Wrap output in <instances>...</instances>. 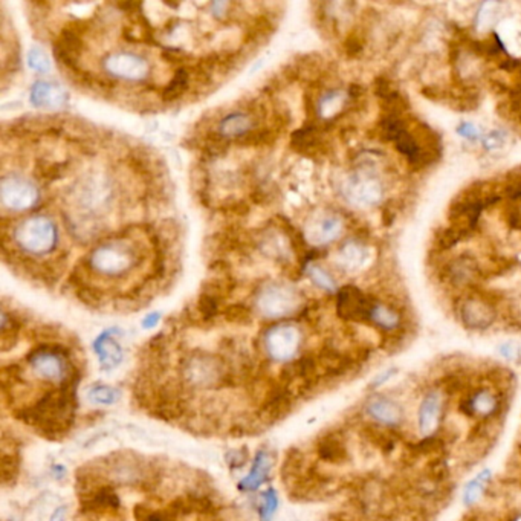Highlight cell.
I'll return each instance as SVG.
<instances>
[{
    "instance_id": "cell-1",
    "label": "cell",
    "mask_w": 521,
    "mask_h": 521,
    "mask_svg": "<svg viewBox=\"0 0 521 521\" xmlns=\"http://www.w3.org/2000/svg\"><path fill=\"white\" fill-rule=\"evenodd\" d=\"M184 384L196 390L216 389L220 385L231 384L229 373L224 369V364L213 355L197 352L191 355L182 367Z\"/></svg>"
},
{
    "instance_id": "cell-2",
    "label": "cell",
    "mask_w": 521,
    "mask_h": 521,
    "mask_svg": "<svg viewBox=\"0 0 521 521\" xmlns=\"http://www.w3.org/2000/svg\"><path fill=\"white\" fill-rule=\"evenodd\" d=\"M14 237L17 245L28 253L45 254L57 244V228L47 217L35 216L23 220L16 228Z\"/></svg>"
},
{
    "instance_id": "cell-3",
    "label": "cell",
    "mask_w": 521,
    "mask_h": 521,
    "mask_svg": "<svg viewBox=\"0 0 521 521\" xmlns=\"http://www.w3.org/2000/svg\"><path fill=\"white\" fill-rule=\"evenodd\" d=\"M33 372L45 381L62 382L72 378L71 364L66 361L62 347H38L30 356H28Z\"/></svg>"
},
{
    "instance_id": "cell-4",
    "label": "cell",
    "mask_w": 521,
    "mask_h": 521,
    "mask_svg": "<svg viewBox=\"0 0 521 521\" xmlns=\"http://www.w3.org/2000/svg\"><path fill=\"white\" fill-rule=\"evenodd\" d=\"M300 303L298 294L286 285H269L257 297L258 311L268 318L291 315Z\"/></svg>"
},
{
    "instance_id": "cell-5",
    "label": "cell",
    "mask_w": 521,
    "mask_h": 521,
    "mask_svg": "<svg viewBox=\"0 0 521 521\" xmlns=\"http://www.w3.org/2000/svg\"><path fill=\"white\" fill-rule=\"evenodd\" d=\"M265 345L271 360L280 362L291 361L300 350L302 333L292 324H278L268 331Z\"/></svg>"
},
{
    "instance_id": "cell-6",
    "label": "cell",
    "mask_w": 521,
    "mask_h": 521,
    "mask_svg": "<svg viewBox=\"0 0 521 521\" xmlns=\"http://www.w3.org/2000/svg\"><path fill=\"white\" fill-rule=\"evenodd\" d=\"M133 265V254L120 245H103L91 256V266L104 275H121Z\"/></svg>"
},
{
    "instance_id": "cell-7",
    "label": "cell",
    "mask_w": 521,
    "mask_h": 521,
    "mask_svg": "<svg viewBox=\"0 0 521 521\" xmlns=\"http://www.w3.org/2000/svg\"><path fill=\"white\" fill-rule=\"evenodd\" d=\"M0 196H2V202L6 208L22 211L35 204L38 191L33 182L18 176H9L2 181Z\"/></svg>"
},
{
    "instance_id": "cell-8",
    "label": "cell",
    "mask_w": 521,
    "mask_h": 521,
    "mask_svg": "<svg viewBox=\"0 0 521 521\" xmlns=\"http://www.w3.org/2000/svg\"><path fill=\"white\" fill-rule=\"evenodd\" d=\"M104 71L129 81H141L149 74V63L134 54L118 52L112 54L103 62Z\"/></svg>"
},
{
    "instance_id": "cell-9",
    "label": "cell",
    "mask_w": 521,
    "mask_h": 521,
    "mask_svg": "<svg viewBox=\"0 0 521 521\" xmlns=\"http://www.w3.org/2000/svg\"><path fill=\"white\" fill-rule=\"evenodd\" d=\"M338 315L344 320L361 321L365 318H370V312L373 309V303L365 297L358 287L355 286H344L340 292H338Z\"/></svg>"
},
{
    "instance_id": "cell-10",
    "label": "cell",
    "mask_w": 521,
    "mask_h": 521,
    "mask_svg": "<svg viewBox=\"0 0 521 521\" xmlns=\"http://www.w3.org/2000/svg\"><path fill=\"white\" fill-rule=\"evenodd\" d=\"M81 510L86 514H101L108 510H118L121 501L117 492L109 485H100L88 492H84L80 498Z\"/></svg>"
},
{
    "instance_id": "cell-11",
    "label": "cell",
    "mask_w": 521,
    "mask_h": 521,
    "mask_svg": "<svg viewBox=\"0 0 521 521\" xmlns=\"http://www.w3.org/2000/svg\"><path fill=\"white\" fill-rule=\"evenodd\" d=\"M442 407L443 401L437 391L428 393L420 401L418 411V427L422 436H431L437 430L442 418Z\"/></svg>"
},
{
    "instance_id": "cell-12",
    "label": "cell",
    "mask_w": 521,
    "mask_h": 521,
    "mask_svg": "<svg viewBox=\"0 0 521 521\" xmlns=\"http://www.w3.org/2000/svg\"><path fill=\"white\" fill-rule=\"evenodd\" d=\"M367 414L374 420L385 427L399 425L402 420V408L390 398H373L367 403Z\"/></svg>"
},
{
    "instance_id": "cell-13",
    "label": "cell",
    "mask_w": 521,
    "mask_h": 521,
    "mask_svg": "<svg viewBox=\"0 0 521 521\" xmlns=\"http://www.w3.org/2000/svg\"><path fill=\"white\" fill-rule=\"evenodd\" d=\"M347 197H349L353 204L370 205L376 204L381 197V188L378 182L364 178H352L347 182L345 187Z\"/></svg>"
},
{
    "instance_id": "cell-14",
    "label": "cell",
    "mask_w": 521,
    "mask_h": 521,
    "mask_svg": "<svg viewBox=\"0 0 521 521\" xmlns=\"http://www.w3.org/2000/svg\"><path fill=\"white\" fill-rule=\"evenodd\" d=\"M93 349L95 353L98 355L100 364L104 370H113L122 361L121 345L109 333H103L101 336H98V340L93 344Z\"/></svg>"
},
{
    "instance_id": "cell-15",
    "label": "cell",
    "mask_w": 521,
    "mask_h": 521,
    "mask_svg": "<svg viewBox=\"0 0 521 521\" xmlns=\"http://www.w3.org/2000/svg\"><path fill=\"white\" fill-rule=\"evenodd\" d=\"M460 316L463 323L472 327V329H485L494 321L492 309L477 300H469L463 304L460 309Z\"/></svg>"
},
{
    "instance_id": "cell-16",
    "label": "cell",
    "mask_w": 521,
    "mask_h": 521,
    "mask_svg": "<svg viewBox=\"0 0 521 521\" xmlns=\"http://www.w3.org/2000/svg\"><path fill=\"white\" fill-rule=\"evenodd\" d=\"M31 101L35 108L59 109L64 101V93L54 84L38 81L33 86Z\"/></svg>"
},
{
    "instance_id": "cell-17",
    "label": "cell",
    "mask_w": 521,
    "mask_h": 521,
    "mask_svg": "<svg viewBox=\"0 0 521 521\" xmlns=\"http://www.w3.org/2000/svg\"><path fill=\"white\" fill-rule=\"evenodd\" d=\"M271 466H273L271 456H269L265 450L258 451L256 460H254V466L253 469H251V474L242 480V483H240V489L254 491L260 485L265 483V481L269 479Z\"/></svg>"
},
{
    "instance_id": "cell-18",
    "label": "cell",
    "mask_w": 521,
    "mask_h": 521,
    "mask_svg": "<svg viewBox=\"0 0 521 521\" xmlns=\"http://www.w3.org/2000/svg\"><path fill=\"white\" fill-rule=\"evenodd\" d=\"M253 127V120L246 113H233L222 121L219 132L222 137L236 138L245 137V134Z\"/></svg>"
},
{
    "instance_id": "cell-19",
    "label": "cell",
    "mask_w": 521,
    "mask_h": 521,
    "mask_svg": "<svg viewBox=\"0 0 521 521\" xmlns=\"http://www.w3.org/2000/svg\"><path fill=\"white\" fill-rule=\"evenodd\" d=\"M318 454L326 462L338 463L344 457V447L335 434H329V436L323 437L320 443H318Z\"/></svg>"
},
{
    "instance_id": "cell-20",
    "label": "cell",
    "mask_w": 521,
    "mask_h": 521,
    "mask_svg": "<svg viewBox=\"0 0 521 521\" xmlns=\"http://www.w3.org/2000/svg\"><path fill=\"white\" fill-rule=\"evenodd\" d=\"M370 320L385 331H393V329H396L399 324V315L394 311H391V309L387 306L373 304V309L370 312Z\"/></svg>"
},
{
    "instance_id": "cell-21",
    "label": "cell",
    "mask_w": 521,
    "mask_h": 521,
    "mask_svg": "<svg viewBox=\"0 0 521 521\" xmlns=\"http://www.w3.org/2000/svg\"><path fill=\"white\" fill-rule=\"evenodd\" d=\"M89 401L96 405H113L121 398L120 390L109 387V385H95L89 390Z\"/></svg>"
},
{
    "instance_id": "cell-22",
    "label": "cell",
    "mask_w": 521,
    "mask_h": 521,
    "mask_svg": "<svg viewBox=\"0 0 521 521\" xmlns=\"http://www.w3.org/2000/svg\"><path fill=\"white\" fill-rule=\"evenodd\" d=\"M471 408L480 416H489L497 408V399L494 394L488 390L479 391L471 401Z\"/></svg>"
},
{
    "instance_id": "cell-23",
    "label": "cell",
    "mask_w": 521,
    "mask_h": 521,
    "mask_svg": "<svg viewBox=\"0 0 521 521\" xmlns=\"http://www.w3.org/2000/svg\"><path fill=\"white\" fill-rule=\"evenodd\" d=\"M188 81H190V75L185 69H179L173 80L170 81V84L164 91V98L166 100H176L179 96L184 93L188 88Z\"/></svg>"
},
{
    "instance_id": "cell-24",
    "label": "cell",
    "mask_w": 521,
    "mask_h": 521,
    "mask_svg": "<svg viewBox=\"0 0 521 521\" xmlns=\"http://www.w3.org/2000/svg\"><path fill=\"white\" fill-rule=\"evenodd\" d=\"M316 231H318L315 236L316 242H320V244L332 242V240L336 239L338 234H340L341 222L336 217H326L320 224V228H318Z\"/></svg>"
},
{
    "instance_id": "cell-25",
    "label": "cell",
    "mask_w": 521,
    "mask_h": 521,
    "mask_svg": "<svg viewBox=\"0 0 521 521\" xmlns=\"http://www.w3.org/2000/svg\"><path fill=\"white\" fill-rule=\"evenodd\" d=\"M452 282L457 285L468 283V280L476 273V263L469 258H460L450 269Z\"/></svg>"
},
{
    "instance_id": "cell-26",
    "label": "cell",
    "mask_w": 521,
    "mask_h": 521,
    "mask_svg": "<svg viewBox=\"0 0 521 521\" xmlns=\"http://www.w3.org/2000/svg\"><path fill=\"white\" fill-rule=\"evenodd\" d=\"M382 133L385 139L394 141L396 139L402 132H405V122L402 121V118L399 115H385V118L382 120Z\"/></svg>"
},
{
    "instance_id": "cell-27",
    "label": "cell",
    "mask_w": 521,
    "mask_h": 521,
    "mask_svg": "<svg viewBox=\"0 0 521 521\" xmlns=\"http://www.w3.org/2000/svg\"><path fill=\"white\" fill-rule=\"evenodd\" d=\"M489 479V472H485V474H480L477 479H474L471 483L466 486L465 489V496H463V500L468 506L474 505L476 501L480 498L481 492H483V488L486 485V480Z\"/></svg>"
},
{
    "instance_id": "cell-28",
    "label": "cell",
    "mask_w": 521,
    "mask_h": 521,
    "mask_svg": "<svg viewBox=\"0 0 521 521\" xmlns=\"http://www.w3.org/2000/svg\"><path fill=\"white\" fill-rule=\"evenodd\" d=\"M133 515L137 521H173L176 518L168 509L164 510V513H153V510L142 505H138L134 508Z\"/></svg>"
},
{
    "instance_id": "cell-29",
    "label": "cell",
    "mask_w": 521,
    "mask_h": 521,
    "mask_svg": "<svg viewBox=\"0 0 521 521\" xmlns=\"http://www.w3.org/2000/svg\"><path fill=\"white\" fill-rule=\"evenodd\" d=\"M362 258H364V251L360 245L347 244L341 249V260L347 268H358L362 263Z\"/></svg>"
},
{
    "instance_id": "cell-30",
    "label": "cell",
    "mask_w": 521,
    "mask_h": 521,
    "mask_svg": "<svg viewBox=\"0 0 521 521\" xmlns=\"http://www.w3.org/2000/svg\"><path fill=\"white\" fill-rule=\"evenodd\" d=\"M278 506V497L277 492L271 488L268 489L266 492H263V503L260 506L258 513H260V520L262 521H271L274 513L277 510Z\"/></svg>"
},
{
    "instance_id": "cell-31",
    "label": "cell",
    "mask_w": 521,
    "mask_h": 521,
    "mask_svg": "<svg viewBox=\"0 0 521 521\" xmlns=\"http://www.w3.org/2000/svg\"><path fill=\"white\" fill-rule=\"evenodd\" d=\"M343 103V95L340 92H329L320 101V113L323 117H331Z\"/></svg>"
},
{
    "instance_id": "cell-32",
    "label": "cell",
    "mask_w": 521,
    "mask_h": 521,
    "mask_svg": "<svg viewBox=\"0 0 521 521\" xmlns=\"http://www.w3.org/2000/svg\"><path fill=\"white\" fill-rule=\"evenodd\" d=\"M28 64H30L31 69L40 74H45L50 69V60H47L46 54L42 50H33L28 54Z\"/></svg>"
},
{
    "instance_id": "cell-33",
    "label": "cell",
    "mask_w": 521,
    "mask_h": 521,
    "mask_svg": "<svg viewBox=\"0 0 521 521\" xmlns=\"http://www.w3.org/2000/svg\"><path fill=\"white\" fill-rule=\"evenodd\" d=\"M18 472V459L13 454H4L2 457V480L4 483L13 481Z\"/></svg>"
},
{
    "instance_id": "cell-34",
    "label": "cell",
    "mask_w": 521,
    "mask_h": 521,
    "mask_svg": "<svg viewBox=\"0 0 521 521\" xmlns=\"http://www.w3.org/2000/svg\"><path fill=\"white\" fill-rule=\"evenodd\" d=\"M219 311V304L216 298L211 294H204L199 298V312L202 314V316L207 318H213Z\"/></svg>"
},
{
    "instance_id": "cell-35",
    "label": "cell",
    "mask_w": 521,
    "mask_h": 521,
    "mask_svg": "<svg viewBox=\"0 0 521 521\" xmlns=\"http://www.w3.org/2000/svg\"><path fill=\"white\" fill-rule=\"evenodd\" d=\"M463 233H465V231H462V229H459L456 227L448 228L445 231H442V233L437 236V244L443 249L451 248L452 245H456L459 242V240L463 236Z\"/></svg>"
},
{
    "instance_id": "cell-36",
    "label": "cell",
    "mask_w": 521,
    "mask_h": 521,
    "mask_svg": "<svg viewBox=\"0 0 521 521\" xmlns=\"http://www.w3.org/2000/svg\"><path fill=\"white\" fill-rule=\"evenodd\" d=\"M309 275H311V278L318 286L326 289V291H329V292L335 291L333 280L331 278L329 274L324 273L321 268H311V269H309Z\"/></svg>"
},
{
    "instance_id": "cell-37",
    "label": "cell",
    "mask_w": 521,
    "mask_h": 521,
    "mask_svg": "<svg viewBox=\"0 0 521 521\" xmlns=\"http://www.w3.org/2000/svg\"><path fill=\"white\" fill-rule=\"evenodd\" d=\"M225 316L228 321L233 323H248L251 320V312L249 309H246L245 306H231L229 309H227Z\"/></svg>"
},
{
    "instance_id": "cell-38",
    "label": "cell",
    "mask_w": 521,
    "mask_h": 521,
    "mask_svg": "<svg viewBox=\"0 0 521 521\" xmlns=\"http://www.w3.org/2000/svg\"><path fill=\"white\" fill-rule=\"evenodd\" d=\"M227 457H233V459H227L229 466L233 469H237V468H242L245 463H246V457H248V452L245 448L242 450H236L233 452H229V454Z\"/></svg>"
},
{
    "instance_id": "cell-39",
    "label": "cell",
    "mask_w": 521,
    "mask_h": 521,
    "mask_svg": "<svg viewBox=\"0 0 521 521\" xmlns=\"http://www.w3.org/2000/svg\"><path fill=\"white\" fill-rule=\"evenodd\" d=\"M457 133L460 134V137L471 139V141H476L479 138V130L476 125L471 122H462L457 127Z\"/></svg>"
},
{
    "instance_id": "cell-40",
    "label": "cell",
    "mask_w": 521,
    "mask_h": 521,
    "mask_svg": "<svg viewBox=\"0 0 521 521\" xmlns=\"http://www.w3.org/2000/svg\"><path fill=\"white\" fill-rule=\"evenodd\" d=\"M503 141H505V138H503V134H501L500 132H492V133H489L488 134V137L485 138V147L488 149V150H492V149H497V147H500L501 146V144H503Z\"/></svg>"
},
{
    "instance_id": "cell-41",
    "label": "cell",
    "mask_w": 521,
    "mask_h": 521,
    "mask_svg": "<svg viewBox=\"0 0 521 521\" xmlns=\"http://www.w3.org/2000/svg\"><path fill=\"white\" fill-rule=\"evenodd\" d=\"M517 347H514L513 344H505V345H501V353H503L505 356H506V358H509V360H513V358H515V355H517Z\"/></svg>"
},
{
    "instance_id": "cell-42",
    "label": "cell",
    "mask_w": 521,
    "mask_h": 521,
    "mask_svg": "<svg viewBox=\"0 0 521 521\" xmlns=\"http://www.w3.org/2000/svg\"><path fill=\"white\" fill-rule=\"evenodd\" d=\"M345 47L350 54H355V52L361 51V43L356 40V38H349V40H347V43H345Z\"/></svg>"
},
{
    "instance_id": "cell-43",
    "label": "cell",
    "mask_w": 521,
    "mask_h": 521,
    "mask_svg": "<svg viewBox=\"0 0 521 521\" xmlns=\"http://www.w3.org/2000/svg\"><path fill=\"white\" fill-rule=\"evenodd\" d=\"M394 372H396V370H389V372L382 373V374L379 376V378L374 381V385H373V387H379V385H382L384 382H387V381L391 378V376L394 374Z\"/></svg>"
},
{
    "instance_id": "cell-44",
    "label": "cell",
    "mask_w": 521,
    "mask_h": 521,
    "mask_svg": "<svg viewBox=\"0 0 521 521\" xmlns=\"http://www.w3.org/2000/svg\"><path fill=\"white\" fill-rule=\"evenodd\" d=\"M158 321H159V315L158 314H151V315H149L146 318V320H144V327H153Z\"/></svg>"
},
{
    "instance_id": "cell-45",
    "label": "cell",
    "mask_w": 521,
    "mask_h": 521,
    "mask_svg": "<svg viewBox=\"0 0 521 521\" xmlns=\"http://www.w3.org/2000/svg\"><path fill=\"white\" fill-rule=\"evenodd\" d=\"M66 506H63V508H60V509H57L55 510V514L52 515V518H51V521H64V517H66Z\"/></svg>"
}]
</instances>
